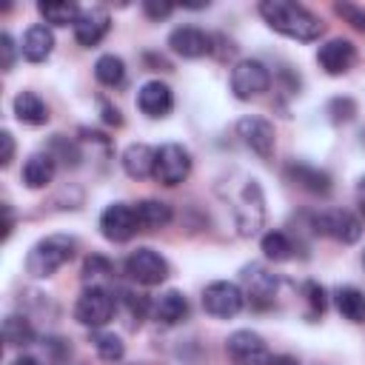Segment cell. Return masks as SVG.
<instances>
[{
	"instance_id": "1",
	"label": "cell",
	"mask_w": 365,
	"mask_h": 365,
	"mask_svg": "<svg viewBox=\"0 0 365 365\" xmlns=\"http://www.w3.org/2000/svg\"><path fill=\"white\" fill-rule=\"evenodd\" d=\"M259 14H262V20L274 31H279V34H285L291 40H299V43H311V40H317L325 31V23L314 11H308L305 6H299V3L262 0L259 3Z\"/></svg>"
},
{
	"instance_id": "2",
	"label": "cell",
	"mask_w": 365,
	"mask_h": 365,
	"mask_svg": "<svg viewBox=\"0 0 365 365\" xmlns=\"http://www.w3.org/2000/svg\"><path fill=\"white\" fill-rule=\"evenodd\" d=\"M231 217L240 237H254L265 222V197L254 177H240V182H228Z\"/></svg>"
},
{
	"instance_id": "3",
	"label": "cell",
	"mask_w": 365,
	"mask_h": 365,
	"mask_svg": "<svg viewBox=\"0 0 365 365\" xmlns=\"http://www.w3.org/2000/svg\"><path fill=\"white\" fill-rule=\"evenodd\" d=\"M74 251H77V240L74 237H66V234H48L43 240H37L26 257V271L37 279L43 277H51L57 274L66 262L74 259Z\"/></svg>"
},
{
	"instance_id": "4",
	"label": "cell",
	"mask_w": 365,
	"mask_h": 365,
	"mask_svg": "<svg viewBox=\"0 0 365 365\" xmlns=\"http://www.w3.org/2000/svg\"><path fill=\"white\" fill-rule=\"evenodd\" d=\"M117 311V297H111L108 288H100V285H88L80 297H77V305H74V319L86 328H103L111 322Z\"/></svg>"
},
{
	"instance_id": "5",
	"label": "cell",
	"mask_w": 365,
	"mask_h": 365,
	"mask_svg": "<svg viewBox=\"0 0 365 365\" xmlns=\"http://www.w3.org/2000/svg\"><path fill=\"white\" fill-rule=\"evenodd\" d=\"M191 174V154L188 148H182L180 143H165L157 148V160H154V180L160 185H180L185 182Z\"/></svg>"
},
{
	"instance_id": "6",
	"label": "cell",
	"mask_w": 365,
	"mask_h": 365,
	"mask_svg": "<svg viewBox=\"0 0 365 365\" xmlns=\"http://www.w3.org/2000/svg\"><path fill=\"white\" fill-rule=\"evenodd\" d=\"M271 88V71L259 60H240L231 68V91L237 100H257Z\"/></svg>"
},
{
	"instance_id": "7",
	"label": "cell",
	"mask_w": 365,
	"mask_h": 365,
	"mask_svg": "<svg viewBox=\"0 0 365 365\" xmlns=\"http://www.w3.org/2000/svg\"><path fill=\"white\" fill-rule=\"evenodd\" d=\"M311 225L317 234L322 237H331L342 245H351L362 237V222L351 214V211H342V208H331V211H319L311 217Z\"/></svg>"
},
{
	"instance_id": "8",
	"label": "cell",
	"mask_w": 365,
	"mask_h": 365,
	"mask_svg": "<svg viewBox=\"0 0 365 365\" xmlns=\"http://www.w3.org/2000/svg\"><path fill=\"white\" fill-rule=\"evenodd\" d=\"M242 305H245V294H242V288L234 285V282L217 279V282L205 285V291H202V308H205L211 317H217V319H231V317H237V314L242 311Z\"/></svg>"
},
{
	"instance_id": "9",
	"label": "cell",
	"mask_w": 365,
	"mask_h": 365,
	"mask_svg": "<svg viewBox=\"0 0 365 365\" xmlns=\"http://www.w3.org/2000/svg\"><path fill=\"white\" fill-rule=\"evenodd\" d=\"M125 274L137 285H160L168 277V262L160 251L154 248H137L125 259Z\"/></svg>"
},
{
	"instance_id": "10",
	"label": "cell",
	"mask_w": 365,
	"mask_h": 365,
	"mask_svg": "<svg viewBox=\"0 0 365 365\" xmlns=\"http://www.w3.org/2000/svg\"><path fill=\"white\" fill-rule=\"evenodd\" d=\"M137 217H134V205L128 202H111L103 208L100 214V234L108 242H125L137 234Z\"/></svg>"
},
{
	"instance_id": "11",
	"label": "cell",
	"mask_w": 365,
	"mask_h": 365,
	"mask_svg": "<svg viewBox=\"0 0 365 365\" xmlns=\"http://www.w3.org/2000/svg\"><path fill=\"white\" fill-rule=\"evenodd\" d=\"M225 348L237 365H271V351H268L265 339L254 331H234L228 336Z\"/></svg>"
},
{
	"instance_id": "12",
	"label": "cell",
	"mask_w": 365,
	"mask_h": 365,
	"mask_svg": "<svg viewBox=\"0 0 365 365\" xmlns=\"http://www.w3.org/2000/svg\"><path fill=\"white\" fill-rule=\"evenodd\" d=\"M237 134L242 137V143L259 157V160H271L274 148H277V134L274 125L265 117H242L237 123Z\"/></svg>"
},
{
	"instance_id": "13",
	"label": "cell",
	"mask_w": 365,
	"mask_h": 365,
	"mask_svg": "<svg viewBox=\"0 0 365 365\" xmlns=\"http://www.w3.org/2000/svg\"><path fill=\"white\" fill-rule=\"evenodd\" d=\"M317 63L325 74L331 77H339V74H348L356 63V46L351 40H342V37H334L328 43L319 46L317 51Z\"/></svg>"
},
{
	"instance_id": "14",
	"label": "cell",
	"mask_w": 365,
	"mask_h": 365,
	"mask_svg": "<svg viewBox=\"0 0 365 365\" xmlns=\"http://www.w3.org/2000/svg\"><path fill=\"white\" fill-rule=\"evenodd\" d=\"M211 34L197 29V26H177L171 34H168V46L174 54L185 57V60H200L205 54H211Z\"/></svg>"
},
{
	"instance_id": "15",
	"label": "cell",
	"mask_w": 365,
	"mask_h": 365,
	"mask_svg": "<svg viewBox=\"0 0 365 365\" xmlns=\"http://www.w3.org/2000/svg\"><path fill=\"white\" fill-rule=\"evenodd\" d=\"M108 29H111L108 11L103 6H88V9H80V17L74 23V37H77L80 46L91 48L108 34Z\"/></svg>"
},
{
	"instance_id": "16",
	"label": "cell",
	"mask_w": 365,
	"mask_h": 365,
	"mask_svg": "<svg viewBox=\"0 0 365 365\" xmlns=\"http://www.w3.org/2000/svg\"><path fill=\"white\" fill-rule=\"evenodd\" d=\"M242 282H245V299L254 305V308H268L274 302V294H277V277L268 274L262 265H251L245 268L242 274Z\"/></svg>"
},
{
	"instance_id": "17",
	"label": "cell",
	"mask_w": 365,
	"mask_h": 365,
	"mask_svg": "<svg viewBox=\"0 0 365 365\" xmlns=\"http://www.w3.org/2000/svg\"><path fill=\"white\" fill-rule=\"evenodd\" d=\"M137 108L145 117H154V120L157 117H165L174 108V94H171V88L163 80H148L137 91Z\"/></svg>"
},
{
	"instance_id": "18",
	"label": "cell",
	"mask_w": 365,
	"mask_h": 365,
	"mask_svg": "<svg viewBox=\"0 0 365 365\" xmlns=\"http://www.w3.org/2000/svg\"><path fill=\"white\" fill-rule=\"evenodd\" d=\"M154 160H157V148H151V145H145V143H131V145H125V151L120 154L123 171H125L131 180L154 177Z\"/></svg>"
},
{
	"instance_id": "19",
	"label": "cell",
	"mask_w": 365,
	"mask_h": 365,
	"mask_svg": "<svg viewBox=\"0 0 365 365\" xmlns=\"http://www.w3.org/2000/svg\"><path fill=\"white\" fill-rule=\"evenodd\" d=\"M20 51L29 63H43L48 60V54L54 51V34L46 23H34L26 29L23 34V43H20Z\"/></svg>"
},
{
	"instance_id": "20",
	"label": "cell",
	"mask_w": 365,
	"mask_h": 365,
	"mask_svg": "<svg viewBox=\"0 0 365 365\" xmlns=\"http://www.w3.org/2000/svg\"><path fill=\"white\" fill-rule=\"evenodd\" d=\"M285 177L294 182V185H299L302 191H308V194H328L331 191V177H328V171H322V168H317V165H308V163H291L288 168H285Z\"/></svg>"
},
{
	"instance_id": "21",
	"label": "cell",
	"mask_w": 365,
	"mask_h": 365,
	"mask_svg": "<svg viewBox=\"0 0 365 365\" xmlns=\"http://www.w3.org/2000/svg\"><path fill=\"white\" fill-rule=\"evenodd\" d=\"M151 311H154V319H157V322H163V325H177V322H182V319L188 317V299H185L182 291L171 288V291H165V294H160V297L154 299Z\"/></svg>"
},
{
	"instance_id": "22",
	"label": "cell",
	"mask_w": 365,
	"mask_h": 365,
	"mask_svg": "<svg viewBox=\"0 0 365 365\" xmlns=\"http://www.w3.org/2000/svg\"><path fill=\"white\" fill-rule=\"evenodd\" d=\"M134 217H137L140 231H157V228H165L171 222L174 211L163 200H140V202H134Z\"/></svg>"
},
{
	"instance_id": "23",
	"label": "cell",
	"mask_w": 365,
	"mask_h": 365,
	"mask_svg": "<svg viewBox=\"0 0 365 365\" xmlns=\"http://www.w3.org/2000/svg\"><path fill=\"white\" fill-rule=\"evenodd\" d=\"M54 171H57V160L48 151H34L23 165V182L29 188H46L54 180Z\"/></svg>"
},
{
	"instance_id": "24",
	"label": "cell",
	"mask_w": 365,
	"mask_h": 365,
	"mask_svg": "<svg viewBox=\"0 0 365 365\" xmlns=\"http://www.w3.org/2000/svg\"><path fill=\"white\" fill-rule=\"evenodd\" d=\"M14 117L26 125H43L48 123V106L37 91H20L14 97Z\"/></svg>"
},
{
	"instance_id": "25",
	"label": "cell",
	"mask_w": 365,
	"mask_h": 365,
	"mask_svg": "<svg viewBox=\"0 0 365 365\" xmlns=\"http://www.w3.org/2000/svg\"><path fill=\"white\" fill-rule=\"evenodd\" d=\"M336 311L348 319V322H365V294L354 285H342L334 294Z\"/></svg>"
},
{
	"instance_id": "26",
	"label": "cell",
	"mask_w": 365,
	"mask_h": 365,
	"mask_svg": "<svg viewBox=\"0 0 365 365\" xmlns=\"http://www.w3.org/2000/svg\"><path fill=\"white\" fill-rule=\"evenodd\" d=\"M94 77H97V83H103V86H108V88L120 86V83L125 80V63H123V57H117V54H103V57H97V63H94Z\"/></svg>"
},
{
	"instance_id": "27",
	"label": "cell",
	"mask_w": 365,
	"mask_h": 365,
	"mask_svg": "<svg viewBox=\"0 0 365 365\" xmlns=\"http://www.w3.org/2000/svg\"><path fill=\"white\" fill-rule=\"evenodd\" d=\"M3 339H6V345H14V348L31 345L34 342V328L26 317L11 314V317L3 319Z\"/></svg>"
},
{
	"instance_id": "28",
	"label": "cell",
	"mask_w": 365,
	"mask_h": 365,
	"mask_svg": "<svg viewBox=\"0 0 365 365\" xmlns=\"http://www.w3.org/2000/svg\"><path fill=\"white\" fill-rule=\"evenodd\" d=\"M259 245H262V254L268 259H274V262H288L294 257V242H291V237L285 231H268V234H262V242Z\"/></svg>"
},
{
	"instance_id": "29",
	"label": "cell",
	"mask_w": 365,
	"mask_h": 365,
	"mask_svg": "<svg viewBox=\"0 0 365 365\" xmlns=\"http://www.w3.org/2000/svg\"><path fill=\"white\" fill-rule=\"evenodd\" d=\"M91 345H94L97 356L106 359V362H120V359L125 356V345H123V339H120L117 334L94 331V334H91Z\"/></svg>"
},
{
	"instance_id": "30",
	"label": "cell",
	"mask_w": 365,
	"mask_h": 365,
	"mask_svg": "<svg viewBox=\"0 0 365 365\" xmlns=\"http://www.w3.org/2000/svg\"><path fill=\"white\" fill-rule=\"evenodd\" d=\"M37 9L46 17V23H54V26H68V23H77V17H80L77 3H68V0H63V3L48 0V3H40Z\"/></svg>"
},
{
	"instance_id": "31",
	"label": "cell",
	"mask_w": 365,
	"mask_h": 365,
	"mask_svg": "<svg viewBox=\"0 0 365 365\" xmlns=\"http://www.w3.org/2000/svg\"><path fill=\"white\" fill-rule=\"evenodd\" d=\"M111 271H114L111 262H108L106 257H100V254H91V257L83 262V279L91 282V285H100V288H106L103 279H108Z\"/></svg>"
},
{
	"instance_id": "32",
	"label": "cell",
	"mask_w": 365,
	"mask_h": 365,
	"mask_svg": "<svg viewBox=\"0 0 365 365\" xmlns=\"http://www.w3.org/2000/svg\"><path fill=\"white\" fill-rule=\"evenodd\" d=\"M54 160H63L66 165H77L80 163V151H77V145L74 143H68L63 134H54V140H51V148H46Z\"/></svg>"
},
{
	"instance_id": "33",
	"label": "cell",
	"mask_w": 365,
	"mask_h": 365,
	"mask_svg": "<svg viewBox=\"0 0 365 365\" xmlns=\"http://www.w3.org/2000/svg\"><path fill=\"white\" fill-rule=\"evenodd\" d=\"M328 114H331V123H348L356 114V103L351 97H334L328 103Z\"/></svg>"
},
{
	"instance_id": "34",
	"label": "cell",
	"mask_w": 365,
	"mask_h": 365,
	"mask_svg": "<svg viewBox=\"0 0 365 365\" xmlns=\"http://www.w3.org/2000/svg\"><path fill=\"white\" fill-rule=\"evenodd\" d=\"M302 291H305V299H308V317L311 319L319 317L325 311V288L319 282H305Z\"/></svg>"
},
{
	"instance_id": "35",
	"label": "cell",
	"mask_w": 365,
	"mask_h": 365,
	"mask_svg": "<svg viewBox=\"0 0 365 365\" xmlns=\"http://www.w3.org/2000/svg\"><path fill=\"white\" fill-rule=\"evenodd\" d=\"M334 11H336L345 23H351L356 31H365V9L354 6V3H336V6H334Z\"/></svg>"
},
{
	"instance_id": "36",
	"label": "cell",
	"mask_w": 365,
	"mask_h": 365,
	"mask_svg": "<svg viewBox=\"0 0 365 365\" xmlns=\"http://www.w3.org/2000/svg\"><path fill=\"white\" fill-rule=\"evenodd\" d=\"M14 54H17V46H14L11 34L3 31V34H0V68H3V71H11V66H14Z\"/></svg>"
},
{
	"instance_id": "37",
	"label": "cell",
	"mask_w": 365,
	"mask_h": 365,
	"mask_svg": "<svg viewBox=\"0 0 365 365\" xmlns=\"http://www.w3.org/2000/svg\"><path fill=\"white\" fill-rule=\"evenodd\" d=\"M143 11L151 17V20H163V17H168L171 11H174V6L171 3H157V0H145L143 3Z\"/></svg>"
},
{
	"instance_id": "38",
	"label": "cell",
	"mask_w": 365,
	"mask_h": 365,
	"mask_svg": "<svg viewBox=\"0 0 365 365\" xmlns=\"http://www.w3.org/2000/svg\"><path fill=\"white\" fill-rule=\"evenodd\" d=\"M0 145H3V151H0V165L6 168V165L11 163V157H14V137H11L9 131H0Z\"/></svg>"
},
{
	"instance_id": "39",
	"label": "cell",
	"mask_w": 365,
	"mask_h": 365,
	"mask_svg": "<svg viewBox=\"0 0 365 365\" xmlns=\"http://www.w3.org/2000/svg\"><path fill=\"white\" fill-rule=\"evenodd\" d=\"M3 211H6V228H3V240H9V234H11V228H14V217H11V205L6 202V205H3Z\"/></svg>"
},
{
	"instance_id": "40",
	"label": "cell",
	"mask_w": 365,
	"mask_h": 365,
	"mask_svg": "<svg viewBox=\"0 0 365 365\" xmlns=\"http://www.w3.org/2000/svg\"><path fill=\"white\" fill-rule=\"evenodd\" d=\"M356 200H359V208L365 214V177H359V182H356Z\"/></svg>"
},
{
	"instance_id": "41",
	"label": "cell",
	"mask_w": 365,
	"mask_h": 365,
	"mask_svg": "<svg viewBox=\"0 0 365 365\" xmlns=\"http://www.w3.org/2000/svg\"><path fill=\"white\" fill-rule=\"evenodd\" d=\"M271 365H299L294 356H288V354H282V356H274L271 359Z\"/></svg>"
},
{
	"instance_id": "42",
	"label": "cell",
	"mask_w": 365,
	"mask_h": 365,
	"mask_svg": "<svg viewBox=\"0 0 365 365\" xmlns=\"http://www.w3.org/2000/svg\"><path fill=\"white\" fill-rule=\"evenodd\" d=\"M11 365H40V362H37L34 356H17V359H14Z\"/></svg>"
},
{
	"instance_id": "43",
	"label": "cell",
	"mask_w": 365,
	"mask_h": 365,
	"mask_svg": "<svg viewBox=\"0 0 365 365\" xmlns=\"http://www.w3.org/2000/svg\"><path fill=\"white\" fill-rule=\"evenodd\" d=\"M362 262H365V257H362Z\"/></svg>"
}]
</instances>
